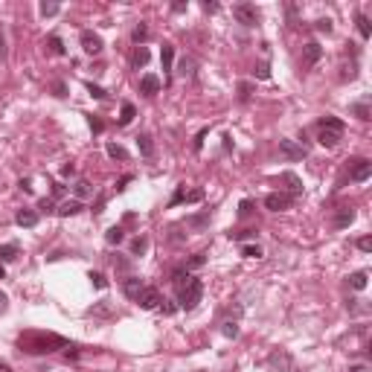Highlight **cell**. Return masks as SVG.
Wrapping results in <instances>:
<instances>
[{"label": "cell", "mask_w": 372, "mask_h": 372, "mask_svg": "<svg viewBox=\"0 0 372 372\" xmlns=\"http://www.w3.org/2000/svg\"><path fill=\"white\" fill-rule=\"evenodd\" d=\"M279 154H282L285 160H303L305 149H303V146H297L294 140H279Z\"/></svg>", "instance_id": "30bf717a"}, {"label": "cell", "mask_w": 372, "mask_h": 372, "mask_svg": "<svg viewBox=\"0 0 372 372\" xmlns=\"http://www.w3.org/2000/svg\"><path fill=\"white\" fill-rule=\"evenodd\" d=\"M15 259H17V241L0 244V265H3V262H15Z\"/></svg>", "instance_id": "ffe728a7"}, {"label": "cell", "mask_w": 372, "mask_h": 372, "mask_svg": "<svg viewBox=\"0 0 372 372\" xmlns=\"http://www.w3.org/2000/svg\"><path fill=\"white\" fill-rule=\"evenodd\" d=\"M279 181H282V184L288 186V192H291L294 198H297V195L303 192V181H300V178H297L294 172H282V175H279Z\"/></svg>", "instance_id": "9a60e30c"}, {"label": "cell", "mask_w": 372, "mask_h": 372, "mask_svg": "<svg viewBox=\"0 0 372 372\" xmlns=\"http://www.w3.org/2000/svg\"><path fill=\"white\" fill-rule=\"evenodd\" d=\"M137 149H140V154L143 157H154V143L149 134H140L137 137Z\"/></svg>", "instance_id": "44dd1931"}, {"label": "cell", "mask_w": 372, "mask_h": 372, "mask_svg": "<svg viewBox=\"0 0 372 372\" xmlns=\"http://www.w3.org/2000/svg\"><path fill=\"white\" fill-rule=\"evenodd\" d=\"M134 117H137V108L131 105V102H125V105H122V111H119V125H128Z\"/></svg>", "instance_id": "cb8c5ba5"}, {"label": "cell", "mask_w": 372, "mask_h": 372, "mask_svg": "<svg viewBox=\"0 0 372 372\" xmlns=\"http://www.w3.org/2000/svg\"><path fill=\"white\" fill-rule=\"evenodd\" d=\"M20 189H23V192H32V181H29V178H20Z\"/></svg>", "instance_id": "11a10c76"}, {"label": "cell", "mask_w": 372, "mask_h": 372, "mask_svg": "<svg viewBox=\"0 0 372 372\" xmlns=\"http://www.w3.org/2000/svg\"><path fill=\"white\" fill-rule=\"evenodd\" d=\"M128 181H131V175H122V178L117 181V189H125V184H128Z\"/></svg>", "instance_id": "91938a15"}, {"label": "cell", "mask_w": 372, "mask_h": 372, "mask_svg": "<svg viewBox=\"0 0 372 372\" xmlns=\"http://www.w3.org/2000/svg\"><path fill=\"white\" fill-rule=\"evenodd\" d=\"M131 38H134V44H140V47H143V44L149 41V26H146V23H137L134 32H131Z\"/></svg>", "instance_id": "d4e9b609"}, {"label": "cell", "mask_w": 372, "mask_h": 372, "mask_svg": "<svg viewBox=\"0 0 372 372\" xmlns=\"http://www.w3.org/2000/svg\"><path fill=\"white\" fill-rule=\"evenodd\" d=\"M52 90H55V96H67V87L61 85V82H55V85H52Z\"/></svg>", "instance_id": "db71d44e"}, {"label": "cell", "mask_w": 372, "mask_h": 372, "mask_svg": "<svg viewBox=\"0 0 372 372\" xmlns=\"http://www.w3.org/2000/svg\"><path fill=\"white\" fill-rule=\"evenodd\" d=\"M253 76H259V79H271V70H268V64H259V67L253 70Z\"/></svg>", "instance_id": "f6af8a7d"}, {"label": "cell", "mask_w": 372, "mask_h": 372, "mask_svg": "<svg viewBox=\"0 0 372 372\" xmlns=\"http://www.w3.org/2000/svg\"><path fill=\"white\" fill-rule=\"evenodd\" d=\"M370 175H372V160H367V157H358L355 163H352L349 178H352V181H358V184H364Z\"/></svg>", "instance_id": "ba28073f"}, {"label": "cell", "mask_w": 372, "mask_h": 372, "mask_svg": "<svg viewBox=\"0 0 372 372\" xmlns=\"http://www.w3.org/2000/svg\"><path fill=\"white\" fill-rule=\"evenodd\" d=\"M102 47H105V44H102V38L93 32V29H85V32H82V50H85L87 55H99Z\"/></svg>", "instance_id": "52a82bcc"}, {"label": "cell", "mask_w": 372, "mask_h": 372, "mask_svg": "<svg viewBox=\"0 0 372 372\" xmlns=\"http://www.w3.org/2000/svg\"><path fill=\"white\" fill-rule=\"evenodd\" d=\"M253 212V201H241L238 203V215H250Z\"/></svg>", "instance_id": "ee69618b"}, {"label": "cell", "mask_w": 372, "mask_h": 372, "mask_svg": "<svg viewBox=\"0 0 372 372\" xmlns=\"http://www.w3.org/2000/svg\"><path fill=\"white\" fill-rule=\"evenodd\" d=\"M241 256H247V259H262V247H259V244H241Z\"/></svg>", "instance_id": "d6a6232c"}, {"label": "cell", "mask_w": 372, "mask_h": 372, "mask_svg": "<svg viewBox=\"0 0 372 372\" xmlns=\"http://www.w3.org/2000/svg\"><path fill=\"white\" fill-rule=\"evenodd\" d=\"M178 73H181V76H192V73H195V61H192V58H184Z\"/></svg>", "instance_id": "f35d334b"}, {"label": "cell", "mask_w": 372, "mask_h": 372, "mask_svg": "<svg viewBox=\"0 0 372 372\" xmlns=\"http://www.w3.org/2000/svg\"><path fill=\"white\" fill-rule=\"evenodd\" d=\"M90 128H93V134H102V128H105V125H102V119L90 117Z\"/></svg>", "instance_id": "f5cc1de1"}, {"label": "cell", "mask_w": 372, "mask_h": 372, "mask_svg": "<svg viewBox=\"0 0 372 372\" xmlns=\"http://www.w3.org/2000/svg\"><path fill=\"white\" fill-rule=\"evenodd\" d=\"M143 288H146V285H143L137 276H128V279H125V285H122V291H125V297H128V300H137Z\"/></svg>", "instance_id": "e0dca14e"}, {"label": "cell", "mask_w": 372, "mask_h": 372, "mask_svg": "<svg viewBox=\"0 0 372 372\" xmlns=\"http://www.w3.org/2000/svg\"><path fill=\"white\" fill-rule=\"evenodd\" d=\"M137 303H140V308H146V311H152V308H157V305L163 303L160 300V291L152 285H146L143 291H140V297H137Z\"/></svg>", "instance_id": "8992f818"}, {"label": "cell", "mask_w": 372, "mask_h": 372, "mask_svg": "<svg viewBox=\"0 0 372 372\" xmlns=\"http://www.w3.org/2000/svg\"><path fill=\"white\" fill-rule=\"evenodd\" d=\"M291 203H294V195H288V192H271V195H265V206L271 212H282Z\"/></svg>", "instance_id": "5b68a950"}, {"label": "cell", "mask_w": 372, "mask_h": 372, "mask_svg": "<svg viewBox=\"0 0 372 372\" xmlns=\"http://www.w3.org/2000/svg\"><path fill=\"white\" fill-rule=\"evenodd\" d=\"M352 221H355V209L352 206H340L338 212H335V218H332V227L335 230H346Z\"/></svg>", "instance_id": "8fae6325"}, {"label": "cell", "mask_w": 372, "mask_h": 372, "mask_svg": "<svg viewBox=\"0 0 372 372\" xmlns=\"http://www.w3.org/2000/svg\"><path fill=\"white\" fill-rule=\"evenodd\" d=\"M250 90H253L250 85H238V96H241V102H247V99H250Z\"/></svg>", "instance_id": "bcb514c9"}, {"label": "cell", "mask_w": 372, "mask_h": 372, "mask_svg": "<svg viewBox=\"0 0 372 372\" xmlns=\"http://www.w3.org/2000/svg\"><path fill=\"white\" fill-rule=\"evenodd\" d=\"M320 58H323V47L317 41H308L303 47V67H314Z\"/></svg>", "instance_id": "9c48e42d"}, {"label": "cell", "mask_w": 372, "mask_h": 372, "mask_svg": "<svg viewBox=\"0 0 372 372\" xmlns=\"http://www.w3.org/2000/svg\"><path fill=\"white\" fill-rule=\"evenodd\" d=\"M233 17H236L238 23H244V26H256L259 23V12L250 3H236L233 6Z\"/></svg>", "instance_id": "277c9868"}, {"label": "cell", "mask_w": 372, "mask_h": 372, "mask_svg": "<svg viewBox=\"0 0 372 372\" xmlns=\"http://www.w3.org/2000/svg\"><path fill=\"white\" fill-rule=\"evenodd\" d=\"M73 172H76V166H73V163H64V166H61V175H64V178H70Z\"/></svg>", "instance_id": "680465c9"}, {"label": "cell", "mask_w": 372, "mask_h": 372, "mask_svg": "<svg viewBox=\"0 0 372 372\" xmlns=\"http://www.w3.org/2000/svg\"><path fill=\"white\" fill-rule=\"evenodd\" d=\"M172 61H175V47H172V44H163V50H160V64H163L166 73L172 70Z\"/></svg>", "instance_id": "7402d4cb"}, {"label": "cell", "mask_w": 372, "mask_h": 372, "mask_svg": "<svg viewBox=\"0 0 372 372\" xmlns=\"http://www.w3.org/2000/svg\"><path fill=\"white\" fill-rule=\"evenodd\" d=\"M67 340L58 338V335H47V332H26L20 338V349L29 352V355H44V352H52V349H61Z\"/></svg>", "instance_id": "6da1fadb"}, {"label": "cell", "mask_w": 372, "mask_h": 372, "mask_svg": "<svg viewBox=\"0 0 372 372\" xmlns=\"http://www.w3.org/2000/svg\"><path fill=\"white\" fill-rule=\"evenodd\" d=\"M358 250H364V253H370V250H372V238H370V236L358 238Z\"/></svg>", "instance_id": "7bdbcfd3"}, {"label": "cell", "mask_w": 372, "mask_h": 372, "mask_svg": "<svg viewBox=\"0 0 372 372\" xmlns=\"http://www.w3.org/2000/svg\"><path fill=\"white\" fill-rule=\"evenodd\" d=\"M163 303H166V305H163V314H175V311H178V305H175V303H169V300H163Z\"/></svg>", "instance_id": "9f6ffc18"}, {"label": "cell", "mask_w": 372, "mask_h": 372, "mask_svg": "<svg viewBox=\"0 0 372 372\" xmlns=\"http://www.w3.org/2000/svg\"><path fill=\"white\" fill-rule=\"evenodd\" d=\"M343 122L335 117H323L320 122H317V143H320L323 149H335L340 143V137H343Z\"/></svg>", "instance_id": "7a4b0ae2"}, {"label": "cell", "mask_w": 372, "mask_h": 372, "mask_svg": "<svg viewBox=\"0 0 372 372\" xmlns=\"http://www.w3.org/2000/svg\"><path fill=\"white\" fill-rule=\"evenodd\" d=\"M160 87H163V82H160V76H154V73H146V76L140 79V93H146V96L160 93Z\"/></svg>", "instance_id": "7c38bea8"}, {"label": "cell", "mask_w": 372, "mask_h": 372, "mask_svg": "<svg viewBox=\"0 0 372 372\" xmlns=\"http://www.w3.org/2000/svg\"><path fill=\"white\" fill-rule=\"evenodd\" d=\"M87 93H90L93 99H105V96H108V93H105L99 85H93V82H87Z\"/></svg>", "instance_id": "ab89813d"}, {"label": "cell", "mask_w": 372, "mask_h": 372, "mask_svg": "<svg viewBox=\"0 0 372 372\" xmlns=\"http://www.w3.org/2000/svg\"><path fill=\"white\" fill-rule=\"evenodd\" d=\"M268 364H271V367H276V370L297 372V370H294V361H291V355H288L285 349H279V352H271V358H268Z\"/></svg>", "instance_id": "4fadbf2b"}, {"label": "cell", "mask_w": 372, "mask_h": 372, "mask_svg": "<svg viewBox=\"0 0 372 372\" xmlns=\"http://www.w3.org/2000/svg\"><path fill=\"white\" fill-rule=\"evenodd\" d=\"M122 238H125V233H122V227H111V230L105 233V241H108V244H119Z\"/></svg>", "instance_id": "f546056e"}, {"label": "cell", "mask_w": 372, "mask_h": 372, "mask_svg": "<svg viewBox=\"0 0 372 372\" xmlns=\"http://www.w3.org/2000/svg\"><path fill=\"white\" fill-rule=\"evenodd\" d=\"M206 265V253H195L189 262H186V271H198V268H203Z\"/></svg>", "instance_id": "4dcf8cb0"}, {"label": "cell", "mask_w": 372, "mask_h": 372, "mask_svg": "<svg viewBox=\"0 0 372 372\" xmlns=\"http://www.w3.org/2000/svg\"><path fill=\"white\" fill-rule=\"evenodd\" d=\"M9 370H12V367H9L6 361H0V372H9Z\"/></svg>", "instance_id": "6125c7cd"}, {"label": "cell", "mask_w": 372, "mask_h": 372, "mask_svg": "<svg viewBox=\"0 0 372 372\" xmlns=\"http://www.w3.org/2000/svg\"><path fill=\"white\" fill-rule=\"evenodd\" d=\"M82 209H85V206H82V201H76V198H73V201H64L58 209H55V212H58L61 218H70V215H79Z\"/></svg>", "instance_id": "2e32d148"}, {"label": "cell", "mask_w": 372, "mask_h": 372, "mask_svg": "<svg viewBox=\"0 0 372 372\" xmlns=\"http://www.w3.org/2000/svg\"><path fill=\"white\" fill-rule=\"evenodd\" d=\"M47 47H50V52H55V55H64V52H67L64 41H61L58 35H50V38H47Z\"/></svg>", "instance_id": "484cf974"}, {"label": "cell", "mask_w": 372, "mask_h": 372, "mask_svg": "<svg viewBox=\"0 0 372 372\" xmlns=\"http://www.w3.org/2000/svg\"><path fill=\"white\" fill-rule=\"evenodd\" d=\"M6 55V38H3V32H0V58Z\"/></svg>", "instance_id": "94428289"}, {"label": "cell", "mask_w": 372, "mask_h": 372, "mask_svg": "<svg viewBox=\"0 0 372 372\" xmlns=\"http://www.w3.org/2000/svg\"><path fill=\"white\" fill-rule=\"evenodd\" d=\"M352 372H367V367H364V364H358V367H352Z\"/></svg>", "instance_id": "be15d7a7"}, {"label": "cell", "mask_w": 372, "mask_h": 372, "mask_svg": "<svg viewBox=\"0 0 372 372\" xmlns=\"http://www.w3.org/2000/svg\"><path fill=\"white\" fill-rule=\"evenodd\" d=\"M149 250V238L146 236H137L134 241H131V256H143Z\"/></svg>", "instance_id": "4316f807"}, {"label": "cell", "mask_w": 372, "mask_h": 372, "mask_svg": "<svg viewBox=\"0 0 372 372\" xmlns=\"http://www.w3.org/2000/svg\"><path fill=\"white\" fill-rule=\"evenodd\" d=\"M203 140H206V128H203L201 134L195 137V152H201V149H203Z\"/></svg>", "instance_id": "816d5d0a"}, {"label": "cell", "mask_w": 372, "mask_h": 372, "mask_svg": "<svg viewBox=\"0 0 372 372\" xmlns=\"http://www.w3.org/2000/svg\"><path fill=\"white\" fill-rule=\"evenodd\" d=\"M367 282H370V273L367 271H355L352 276H349V288H352V291H364Z\"/></svg>", "instance_id": "d6986e66"}, {"label": "cell", "mask_w": 372, "mask_h": 372, "mask_svg": "<svg viewBox=\"0 0 372 372\" xmlns=\"http://www.w3.org/2000/svg\"><path fill=\"white\" fill-rule=\"evenodd\" d=\"M352 111H355L358 119H370V105H367V102H358V105H352Z\"/></svg>", "instance_id": "d590c367"}, {"label": "cell", "mask_w": 372, "mask_h": 372, "mask_svg": "<svg viewBox=\"0 0 372 372\" xmlns=\"http://www.w3.org/2000/svg\"><path fill=\"white\" fill-rule=\"evenodd\" d=\"M105 152H108V157H114V160H128V152H125L119 143H108Z\"/></svg>", "instance_id": "603a6c76"}, {"label": "cell", "mask_w": 372, "mask_h": 372, "mask_svg": "<svg viewBox=\"0 0 372 372\" xmlns=\"http://www.w3.org/2000/svg\"><path fill=\"white\" fill-rule=\"evenodd\" d=\"M3 276H6V268H3V265H0V279H3Z\"/></svg>", "instance_id": "e7e4bbea"}, {"label": "cell", "mask_w": 372, "mask_h": 372, "mask_svg": "<svg viewBox=\"0 0 372 372\" xmlns=\"http://www.w3.org/2000/svg\"><path fill=\"white\" fill-rule=\"evenodd\" d=\"M218 9H221L218 3H209V0H203V12H206V15H215Z\"/></svg>", "instance_id": "7dc6e473"}, {"label": "cell", "mask_w": 372, "mask_h": 372, "mask_svg": "<svg viewBox=\"0 0 372 372\" xmlns=\"http://www.w3.org/2000/svg\"><path fill=\"white\" fill-rule=\"evenodd\" d=\"M186 9H189V3H184V0L172 3V12H175V15H181V12H186Z\"/></svg>", "instance_id": "c3c4849f"}, {"label": "cell", "mask_w": 372, "mask_h": 372, "mask_svg": "<svg viewBox=\"0 0 372 372\" xmlns=\"http://www.w3.org/2000/svg\"><path fill=\"white\" fill-rule=\"evenodd\" d=\"M6 308H9V297H6V294H3V291H0V314H3V311H6Z\"/></svg>", "instance_id": "6f0895ef"}, {"label": "cell", "mask_w": 372, "mask_h": 372, "mask_svg": "<svg viewBox=\"0 0 372 372\" xmlns=\"http://www.w3.org/2000/svg\"><path fill=\"white\" fill-rule=\"evenodd\" d=\"M41 15H44V17L58 15V3H47V0H44V3H41Z\"/></svg>", "instance_id": "74e56055"}, {"label": "cell", "mask_w": 372, "mask_h": 372, "mask_svg": "<svg viewBox=\"0 0 372 372\" xmlns=\"http://www.w3.org/2000/svg\"><path fill=\"white\" fill-rule=\"evenodd\" d=\"M15 221H17V227H23V230H32L35 224H38V212L35 209H17L15 212Z\"/></svg>", "instance_id": "5bb4252c"}, {"label": "cell", "mask_w": 372, "mask_h": 372, "mask_svg": "<svg viewBox=\"0 0 372 372\" xmlns=\"http://www.w3.org/2000/svg\"><path fill=\"white\" fill-rule=\"evenodd\" d=\"M90 282H93V288H99V291H102L105 285H108V279H105V276H102L99 271H93V273H90Z\"/></svg>", "instance_id": "60d3db41"}, {"label": "cell", "mask_w": 372, "mask_h": 372, "mask_svg": "<svg viewBox=\"0 0 372 372\" xmlns=\"http://www.w3.org/2000/svg\"><path fill=\"white\" fill-rule=\"evenodd\" d=\"M203 201V189H192L184 195V203H201Z\"/></svg>", "instance_id": "e575fe53"}, {"label": "cell", "mask_w": 372, "mask_h": 372, "mask_svg": "<svg viewBox=\"0 0 372 372\" xmlns=\"http://www.w3.org/2000/svg\"><path fill=\"white\" fill-rule=\"evenodd\" d=\"M317 29H320V32H332V20H329V17H326V20H317Z\"/></svg>", "instance_id": "681fc988"}, {"label": "cell", "mask_w": 372, "mask_h": 372, "mask_svg": "<svg viewBox=\"0 0 372 372\" xmlns=\"http://www.w3.org/2000/svg\"><path fill=\"white\" fill-rule=\"evenodd\" d=\"M355 23H358V32H361V38H370V35H372V26H370V17H367V15H358Z\"/></svg>", "instance_id": "83f0119b"}, {"label": "cell", "mask_w": 372, "mask_h": 372, "mask_svg": "<svg viewBox=\"0 0 372 372\" xmlns=\"http://www.w3.org/2000/svg\"><path fill=\"white\" fill-rule=\"evenodd\" d=\"M186 279H189V271L186 268H178V271H172V282L178 288H184L186 285Z\"/></svg>", "instance_id": "836d02e7"}, {"label": "cell", "mask_w": 372, "mask_h": 372, "mask_svg": "<svg viewBox=\"0 0 372 372\" xmlns=\"http://www.w3.org/2000/svg\"><path fill=\"white\" fill-rule=\"evenodd\" d=\"M221 332H224V338H238V323L236 320H224L221 323Z\"/></svg>", "instance_id": "1f68e13d"}, {"label": "cell", "mask_w": 372, "mask_h": 372, "mask_svg": "<svg viewBox=\"0 0 372 372\" xmlns=\"http://www.w3.org/2000/svg\"><path fill=\"white\" fill-rule=\"evenodd\" d=\"M230 238H236V241H247V238H256V230H241V233H230Z\"/></svg>", "instance_id": "b9f144b4"}, {"label": "cell", "mask_w": 372, "mask_h": 372, "mask_svg": "<svg viewBox=\"0 0 372 372\" xmlns=\"http://www.w3.org/2000/svg\"><path fill=\"white\" fill-rule=\"evenodd\" d=\"M73 195H76V201H85V198H90V195H93V186L87 184L85 178H79V181L73 184Z\"/></svg>", "instance_id": "ac0fdd59"}, {"label": "cell", "mask_w": 372, "mask_h": 372, "mask_svg": "<svg viewBox=\"0 0 372 372\" xmlns=\"http://www.w3.org/2000/svg\"><path fill=\"white\" fill-rule=\"evenodd\" d=\"M38 209H41V212H55V209H52V201H50V198H44V201L38 203Z\"/></svg>", "instance_id": "f907efd6"}, {"label": "cell", "mask_w": 372, "mask_h": 372, "mask_svg": "<svg viewBox=\"0 0 372 372\" xmlns=\"http://www.w3.org/2000/svg\"><path fill=\"white\" fill-rule=\"evenodd\" d=\"M131 64H134V67H146V64H149V50H146V47H137Z\"/></svg>", "instance_id": "f1b7e54d"}, {"label": "cell", "mask_w": 372, "mask_h": 372, "mask_svg": "<svg viewBox=\"0 0 372 372\" xmlns=\"http://www.w3.org/2000/svg\"><path fill=\"white\" fill-rule=\"evenodd\" d=\"M184 195H186V184H181L178 189H175V195H172L169 206H178V203H184Z\"/></svg>", "instance_id": "8d00e7d4"}, {"label": "cell", "mask_w": 372, "mask_h": 372, "mask_svg": "<svg viewBox=\"0 0 372 372\" xmlns=\"http://www.w3.org/2000/svg\"><path fill=\"white\" fill-rule=\"evenodd\" d=\"M201 297H203V282H201V279H195V276H189L186 285L181 288V300H178V303H181L184 311H192L195 305L201 303Z\"/></svg>", "instance_id": "3957f363"}]
</instances>
